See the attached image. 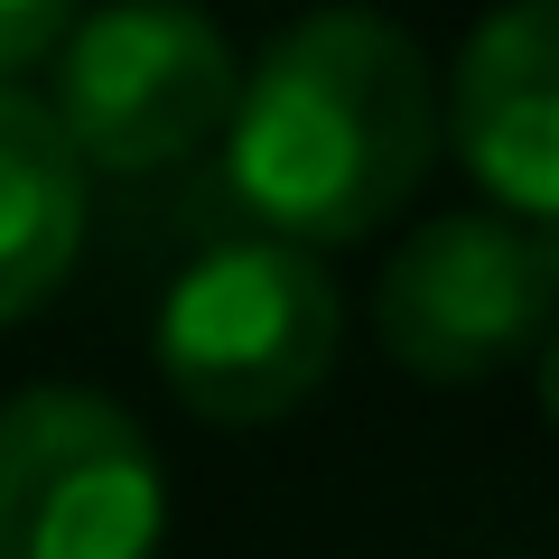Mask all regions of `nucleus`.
I'll return each mask as SVG.
<instances>
[{"mask_svg":"<svg viewBox=\"0 0 559 559\" xmlns=\"http://www.w3.org/2000/svg\"><path fill=\"white\" fill-rule=\"evenodd\" d=\"M224 197L299 252L364 242L419 197L439 159V84L401 20L308 10L234 75L224 112Z\"/></svg>","mask_w":559,"mask_h":559,"instance_id":"1","label":"nucleus"},{"mask_svg":"<svg viewBox=\"0 0 559 559\" xmlns=\"http://www.w3.org/2000/svg\"><path fill=\"white\" fill-rule=\"evenodd\" d=\"M345 345V299L318 252L280 234H224L168 280L159 299V373L215 429L289 419Z\"/></svg>","mask_w":559,"mask_h":559,"instance_id":"2","label":"nucleus"},{"mask_svg":"<svg viewBox=\"0 0 559 559\" xmlns=\"http://www.w3.org/2000/svg\"><path fill=\"white\" fill-rule=\"evenodd\" d=\"M234 75V47L197 0H112L75 10V28L57 38L47 121L66 131L84 178H150L224 131Z\"/></svg>","mask_w":559,"mask_h":559,"instance_id":"3","label":"nucleus"},{"mask_svg":"<svg viewBox=\"0 0 559 559\" xmlns=\"http://www.w3.org/2000/svg\"><path fill=\"white\" fill-rule=\"evenodd\" d=\"M168 476L121 401L38 382L0 401V559H159Z\"/></svg>","mask_w":559,"mask_h":559,"instance_id":"4","label":"nucleus"},{"mask_svg":"<svg viewBox=\"0 0 559 559\" xmlns=\"http://www.w3.org/2000/svg\"><path fill=\"white\" fill-rule=\"evenodd\" d=\"M559 242L522 215H439L392 252L373 289V336L419 382H485L550 336Z\"/></svg>","mask_w":559,"mask_h":559,"instance_id":"5","label":"nucleus"},{"mask_svg":"<svg viewBox=\"0 0 559 559\" xmlns=\"http://www.w3.org/2000/svg\"><path fill=\"white\" fill-rule=\"evenodd\" d=\"M439 131L495 215H559V0H503L495 20H476L439 94Z\"/></svg>","mask_w":559,"mask_h":559,"instance_id":"6","label":"nucleus"},{"mask_svg":"<svg viewBox=\"0 0 559 559\" xmlns=\"http://www.w3.org/2000/svg\"><path fill=\"white\" fill-rule=\"evenodd\" d=\"M94 215V178L75 168L66 131L38 94L0 84V326H20L66 289Z\"/></svg>","mask_w":559,"mask_h":559,"instance_id":"7","label":"nucleus"},{"mask_svg":"<svg viewBox=\"0 0 559 559\" xmlns=\"http://www.w3.org/2000/svg\"><path fill=\"white\" fill-rule=\"evenodd\" d=\"M84 0H0V84L28 75L38 57H57V38L75 28Z\"/></svg>","mask_w":559,"mask_h":559,"instance_id":"8","label":"nucleus"}]
</instances>
